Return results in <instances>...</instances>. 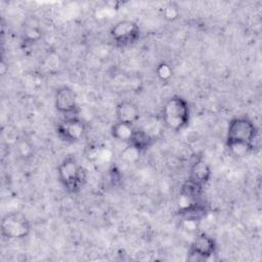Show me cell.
Returning <instances> with one entry per match:
<instances>
[{
    "label": "cell",
    "instance_id": "cell-1",
    "mask_svg": "<svg viewBox=\"0 0 262 262\" xmlns=\"http://www.w3.org/2000/svg\"><path fill=\"white\" fill-rule=\"evenodd\" d=\"M161 120L163 125L172 131L184 129L190 121L188 101L180 95L171 96L165 101L162 107Z\"/></svg>",
    "mask_w": 262,
    "mask_h": 262
},
{
    "label": "cell",
    "instance_id": "cell-2",
    "mask_svg": "<svg viewBox=\"0 0 262 262\" xmlns=\"http://www.w3.org/2000/svg\"><path fill=\"white\" fill-rule=\"evenodd\" d=\"M57 177L70 193L79 192L87 182V171L74 156H67L57 167Z\"/></svg>",
    "mask_w": 262,
    "mask_h": 262
},
{
    "label": "cell",
    "instance_id": "cell-3",
    "mask_svg": "<svg viewBox=\"0 0 262 262\" xmlns=\"http://www.w3.org/2000/svg\"><path fill=\"white\" fill-rule=\"evenodd\" d=\"M259 130L256 124L247 116L232 118L226 130V144L244 143L256 147Z\"/></svg>",
    "mask_w": 262,
    "mask_h": 262
},
{
    "label": "cell",
    "instance_id": "cell-4",
    "mask_svg": "<svg viewBox=\"0 0 262 262\" xmlns=\"http://www.w3.org/2000/svg\"><path fill=\"white\" fill-rule=\"evenodd\" d=\"M0 229L2 236L6 239L17 241L29 236L32 225L25 214L20 212H10L3 216Z\"/></svg>",
    "mask_w": 262,
    "mask_h": 262
},
{
    "label": "cell",
    "instance_id": "cell-5",
    "mask_svg": "<svg viewBox=\"0 0 262 262\" xmlns=\"http://www.w3.org/2000/svg\"><path fill=\"white\" fill-rule=\"evenodd\" d=\"M110 36L117 47L126 48L134 45L139 40L140 28L133 20H120L111 28Z\"/></svg>",
    "mask_w": 262,
    "mask_h": 262
},
{
    "label": "cell",
    "instance_id": "cell-6",
    "mask_svg": "<svg viewBox=\"0 0 262 262\" xmlns=\"http://www.w3.org/2000/svg\"><path fill=\"white\" fill-rule=\"evenodd\" d=\"M217 254V244L213 237L205 232L199 233L187 252L186 259L191 262H204L214 258Z\"/></svg>",
    "mask_w": 262,
    "mask_h": 262
},
{
    "label": "cell",
    "instance_id": "cell-7",
    "mask_svg": "<svg viewBox=\"0 0 262 262\" xmlns=\"http://www.w3.org/2000/svg\"><path fill=\"white\" fill-rule=\"evenodd\" d=\"M56 133L64 142H79L86 134V124L79 116L66 117L57 124Z\"/></svg>",
    "mask_w": 262,
    "mask_h": 262
},
{
    "label": "cell",
    "instance_id": "cell-8",
    "mask_svg": "<svg viewBox=\"0 0 262 262\" xmlns=\"http://www.w3.org/2000/svg\"><path fill=\"white\" fill-rule=\"evenodd\" d=\"M54 106L58 113L64 115L66 117L78 116L79 104L77 94L68 86L59 87L55 92Z\"/></svg>",
    "mask_w": 262,
    "mask_h": 262
},
{
    "label": "cell",
    "instance_id": "cell-9",
    "mask_svg": "<svg viewBox=\"0 0 262 262\" xmlns=\"http://www.w3.org/2000/svg\"><path fill=\"white\" fill-rule=\"evenodd\" d=\"M208 214V208L203 202L195 201V202H189L185 206H181L177 210V215L183 220V221H190L198 223L201 220H203Z\"/></svg>",
    "mask_w": 262,
    "mask_h": 262
},
{
    "label": "cell",
    "instance_id": "cell-10",
    "mask_svg": "<svg viewBox=\"0 0 262 262\" xmlns=\"http://www.w3.org/2000/svg\"><path fill=\"white\" fill-rule=\"evenodd\" d=\"M212 176L211 166L204 158H198L190 165L188 172V180L205 187Z\"/></svg>",
    "mask_w": 262,
    "mask_h": 262
},
{
    "label": "cell",
    "instance_id": "cell-11",
    "mask_svg": "<svg viewBox=\"0 0 262 262\" xmlns=\"http://www.w3.org/2000/svg\"><path fill=\"white\" fill-rule=\"evenodd\" d=\"M140 118V111L136 103L131 100H122L116 106L117 122L135 125Z\"/></svg>",
    "mask_w": 262,
    "mask_h": 262
},
{
    "label": "cell",
    "instance_id": "cell-12",
    "mask_svg": "<svg viewBox=\"0 0 262 262\" xmlns=\"http://www.w3.org/2000/svg\"><path fill=\"white\" fill-rule=\"evenodd\" d=\"M154 143V137L149 132L143 128L134 127L131 138L128 142L129 147L134 149L136 152H142L149 148Z\"/></svg>",
    "mask_w": 262,
    "mask_h": 262
},
{
    "label": "cell",
    "instance_id": "cell-13",
    "mask_svg": "<svg viewBox=\"0 0 262 262\" xmlns=\"http://www.w3.org/2000/svg\"><path fill=\"white\" fill-rule=\"evenodd\" d=\"M42 37V30L40 27L39 19L36 16L29 17L23 30V42L25 44H34L38 42Z\"/></svg>",
    "mask_w": 262,
    "mask_h": 262
},
{
    "label": "cell",
    "instance_id": "cell-14",
    "mask_svg": "<svg viewBox=\"0 0 262 262\" xmlns=\"http://www.w3.org/2000/svg\"><path fill=\"white\" fill-rule=\"evenodd\" d=\"M134 127L135 126H133V125H129V124H125V123H121V122H116L111 127V135L117 141L124 142V143L128 144V142L131 138L132 132L134 130Z\"/></svg>",
    "mask_w": 262,
    "mask_h": 262
},
{
    "label": "cell",
    "instance_id": "cell-15",
    "mask_svg": "<svg viewBox=\"0 0 262 262\" xmlns=\"http://www.w3.org/2000/svg\"><path fill=\"white\" fill-rule=\"evenodd\" d=\"M204 192V187L190 181V180H186L181 188H180V194L189 202H195V201H201L202 200V195Z\"/></svg>",
    "mask_w": 262,
    "mask_h": 262
},
{
    "label": "cell",
    "instance_id": "cell-16",
    "mask_svg": "<svg viewBox=\"0 0 262 262\" xmlns=\"http://www.w3.org/2000/svg\"><path fill=\"white\" fill-rule=\"evenodd\" d=\"M156 75L163 82L164 81H169L173 76L172 67L169 63H167L165 61H162L156 68Z\"/></svg>",
    "mask_w": 262,
    "mask_h": 262
},
{
    "label": "cell",
    "instance_id": "cell-17",
    "mask_svg": "<svg viewBox=\"0 0 262 262\" xmlns=\"http://www.w3.org/2000/svg\"><path fill=\"white\" fill-rule=\"evenodd\" d=\"M163 13H164V17L168 20H174L178 17L179 15V11H178V7L174 4V3H169L167 4L164 9H163Z\"/></svg>",
    "mask_w": 262,
    "mask_h": 262
}]
</instances>
